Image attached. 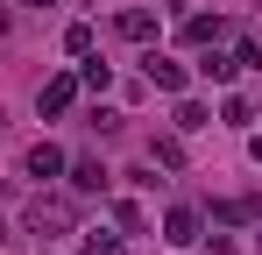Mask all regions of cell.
Wrapping results in <instances>:
<instances>
[{
    "instance_id": "6da1fadb",
    "label": "cell",
    "mask_w": 262,
    "mask_h": 255,
    "mask_svg": "<svg viewBox=\"0 0 262 255\" xmlns=\"http://www.w3.org/2000/svg\"><path fill=\"white\" fill-rule=\"evenodd\" d=\"M71 227H78V206H71L64 192H36V199H29V234L57 241V234H71Z\"/></svg>"
},
{
    "instance_id": "7a4b0ae2",
    "label": "cell",
    "mask_w": 262,
    "mask_h": 255,
    "mask_svg": "<svg viewBox=\"0 0 262 255\" xmlns=\"http://www.w3.org/2000/svg\"><path fill=\"white\" fill-rule=\"evenodd\" d=\"M78 107V71H57V78H43V92H36V114L43 121H64Z\"/></svg>"
},
{
    "instance_id": "3957f363",
    "label": "cell",
    "mask_w": 262,
    "mask_h": 255,
    "mask_svg": "<svg viewBox=\"0 0 262 255\" xmlns=\"http://www.w3.org/2000/svg\"><path fill=\"white\" fill-rule=\"evenodd\" d=\"M199 234H206V213L199 206H170L163 213V241H170V248H191Z\"/></svg>"
},
{
    "instance_id": "277c9868",
    "label": "cell",
    "mask_w": 262,
    "mask_h": 255,
    "mask_svg": "<svg viewBox=\"0 0 262 255\" xmlns=\"http://www.w3.org/2000/svg\"><path fill=\"white\" fill-rule=\"evenodd\" d=\"M142 78L156 85V92H184V85H191V71H184L177 57H163V50H149V57H142Z\"/></svg>"
},
{
    "instance_id": "5b68a950",
    "label": "cell",
    "mask_w": 262,
    "mask_h": 255,
    "mask_svg": "<svg viewBox=\"0 0 262 255\" xmlns=\"http://www.w3.org/2000/svg\"><path fill=\"white\" fill-rule=\"evenodd\" d=\"M64 177H71V192H78V199H92V192L106 199V163H99V156H71Z\"/></svg>"
},
{
    "instance_id": "8992f818",
    "label": "cell",
    "mask_w": 262,
    "mask_h": 255,
    "mask_svg": "<svg viewBox=\"0 0 262 255\" xmlns=\"http://www.w3.org/2000/svg\"><path fill=\"white\" fill-rule=\"evenodd\" d=\"M177 36L191 42V50H206V42H227L234 29H227V14H184V29H177Z\"/></svg>"
},
{
    "instance_id": "52a82bcc",
    "label": "cell",
    "mask_w": 262,
    "mask_h": 255,
    "mask_svg": "<svg viewBox=\"0 0 262 255\" xmlns=\"http://www.w3.org/2000/svg\"><path fill=\"white\" fill-rule=\"evenodd\" d=\"M64 163H71V156H64V149H57V142H36V149H29V156H21V170H29V177H36V184H50V177H64Z\"/></svg>"
},
{
    "instance_id": "ba28073f",
    "label": "cell",
    "mask_w": 262,
    "mask_h": 255,
    "mask_svg": "<svg viewBox=\"0 0 262 255\" xmlns=\"http://www.w3.org/2000/svg\"><path fill=\"white\" fill-rule=\"evenodd\" d=\"M199 78H206V85H234V78H241L234 50H220V42H206V57H199Z\"/></svg>"
},
{
    "instance_id": "9c48e42d",
    "label": "cell",
    "mask_w": 262,
    "mask_h": 255,
    "mask_svg": "<svg viewBox=\"0 0 262 255\" xmlns=\"http://www.w3.org/2000/svg\"><path fill=\"white\" fill-rule=\"evenodd\" d=\"M121 36L128 42H156V14L149 7H121Z\"/></svg>"
},
{
    "instance_id": "30bf717a",
    "label": "cell",
    "mask_w": 262,
    "mask_h": 255,
    "mask_svg": "<svg viewBox=\"0 0 262 255\" xmlns=\"http://www.w3.org/2000/svg\"><path fill=\"white\" fill-rule=\"evenodd\" d=\"M177 135H199V128H213V114H206V107H199V99H184V92H177Z\"/></svg>"
},
{
    "instance_id": "8fae6325",
    "label": "cell",
    "mask_w": 262,
    "mask_h": 255,
    "mask_svg": "<svg viewBox=\"0 0 262 255\" xmlns=\"http://www.w3.org/2000/svg\"><path fill=\"white\" fill-rule=\"evenodd\" d=\"M149 163H156V170H177V163H184V135H156V142H149Z\"/></svg>"
},
{
    "instance_id": "7c38bea8",
    "label": "cell",
    "mask_w": 262,
    "mask_h": 255,
    "mask_svg": "<svg viewBox=\"0 0 262 255\" xmlns=\"http://www.w3.org/2000/svg\"><path fill=\"white\" fill-rule=\"evenodd\" d=\"M114 85V64H99V57H78V92H106Z\"/></svg>"
},
{
    "instance_id": "4fadbf2b",
    "label": "cell",
    "mask_w": 262,
    "mask_h": 255,
    "mask_svg": "<svg viewBox=\"0 0 262 255\" xmlns=\"http://www.w3.org/2000/svg\"><path fill=\"white\" fill-rule=\"evenodd\" d=\"M220 121H227V128H248V121H255V107L234 92V99H220Z\"/></svg>"
},
{
    "instance_id": "5bb4252c",
    "label": "cell",
    "mask_w": 262,
    "mask_h": 255,
    "mask_svg": "<svg viewBox=\"0 0 262 255\" xmlns=\"http://www.w3.org/2000/svg\"><path fill=\"white\" fill-rule=\"evenodd\" d=\"M64 50H71V57H92V29H85V22L64 29Z\"/></svg>"
},
{
    "instance_id": "9a60e30c",
    "label": "cell",
    "mask_w": 262,
    "mask_h": 255,
    "mask_svg": "<svg viewBox=\"0 0 262 255\" xmlns=\"http://www.w3.org/2000/svg\"><path fill=\"white\" fill-rule=\"evenodd\" d=\"M85 255H128L121 234H85Z\"/></svg>"
},
{
    "instance_id": "2e32d148",
    "label": "cell",
    "mask_w": 262,
    "mask_h": 255,
    "mask_svg": "<svg viewBox=\"0 0 262 255\" xmlns=\"http://www.w3.org/2000/svg\"><path fill=\"white\" fill-rule=\"evenodd\" d=\"M234 64H241V71H255V64H262V42H248V36H234Z\"/></svg>"
},
{
    "instance_id": "e0dca14e",
    "label": "cell",
    "mask_w": 262,
    "mask_h": 255,
    "mask_svg": "<svg viewBox=\"0 0 262 255\" xmlns=\"http://www.w3.org/2000/svg\"><path fill=\"white\" fill-rule=\"evenodd\" d=\"M248 156H255V163H262V135H248Z\"/></svg>"
},
{
    "instance_id": "ac0fdd59",
    "label": "cell",
    "mask_w": 262,
    "mask_h": 255,
    "mask_svg": "<svg viewBox=\"0 0 262 255\" xmlns=\"http://www.w3.org/2000/svg\"><path fill=\"white\" fill-rule=\"evenodd\" d=\"M0 36H7V7H0Z\"/></svg>"
},
{
    "instance_id": "d6986e66",
    "label": "cell",
    "mask_w": 262,
    "mask_h": 255,
    "mask_svg": "<svg viewBox=\"0 0 262 255\" xmlns=\"http://www.w3.org/2000/svg\"><path fill=\"white\" fill-rule=\"evenodd\" d=\"M29 7H50V0H29Z\"/></svg>"
}]
</instances>
